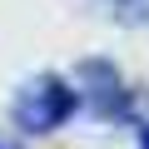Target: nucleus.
<instances>
[{
  "label": "nucleus",
  "mask_w": 149,
  "mask_h": 149,
  "mask_svg": "<svg viewBox=\"0 0 149 149\" xmlns=\"http://www.w3.org/2000/svg\"><path fill=\"white\" fill-rule=\"evenodd\" d=\"M74 100H80V95H74L65 80L40 74V80H30L20 90V100H15V124L25 134H50V129H60L74 114Z\"/></svg>",
  "instance_id": "nucleus-1"
},
{
  "label": "nucleus",
  "mask_w": 149,
  "mask_h": 149,
  "mask_svg": "<svg viewBox=\"0 0 149 149\" xmlns=\"http://www.w3.org/2000/svg\"><path fill=\"white\" fill-rule=\"evenodd\" d=\"M139 149H149V124H144V129H139Z\"/></svg>",
  "instance_id": "nucleus-2"
},
{
  "label": "nucleus",
  "mask_w": 149,
  "mask_h": 149,
  "mask_svg": "<svg viewBox=\"0 0 149 149\" xmlns=\"http://www.w3.org/2000/svg\"><path fill=\"white\" fill-rule=\"evenodd\" d=\"M0 149H20V144H10V139H0Z\"/></svg>",
  "instance_id": "nucleus-3"
}]
</instances>
